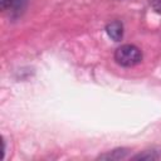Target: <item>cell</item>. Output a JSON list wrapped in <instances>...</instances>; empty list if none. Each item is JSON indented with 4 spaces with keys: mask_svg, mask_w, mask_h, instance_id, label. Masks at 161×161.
Masks as SVG:
<instances>
[{
    "mask_svg": "<svg viewBox=\"0 0 161 161\" xmlns=\"http://www.w3.org/2000/svg\"><path fill=\"white\" fill-rule=\"evenodd\" d=\"M114 60L122 67H133L142 60V52L132 44H125L117 48Z\"/></svg>",
    "mask_w": 161,
    "mask_h": 161,
    "instance_id": "6da1fadb",
    "label": "cell"
},
{
    "mask_svg": "<svg viewBox=\"0 0 161 161\" xmlns=\"http://www.w3.org/2000/svg\"><path fill=\"white\" fill-rule=\"evenodd\" d=\"M106 31H107L108 36L111 39H113L114 42H119L123 38V25L118 20L108 23L106 26Z\"/></svg>",
    "mask_w": 161,
    "mask_h": 161,
    "instance_id": "7a4b0ae2",
    "label": "cell"
},
{
    "mask_svg": "<svg viewBox=\"0 0 161 161\" xmlns=\"http://www.w3.org/2000/svg\"><path fill=\"white\" fill-rule=\"evenodd\" d=\"M127 153V150L126 148H118V150H113L112 152H108L106 155H102L99 156V158H103V160H119V158H123Z\"/></svg>",
    "mask_w": 161,
    "mask_h": 161,
    "instance_id": "3957f363",
    "label": "cell"
},
{
    "mask_svg": "<svg viewBox=\"0 0 161 161\" xmlns=\"http://www.w3.org/2000/svg\"><path fill=\"white\" fill-rule=\"evenodd\" d=\"M158 155L155 151H145L143 153H138L133 157V160H157Z\"/></svg>",
    "mask_w": 161,
    "mask_h": 161,
    "instance_id": "277c9868",
    "label": "cell"
},
{
    "mask_svg": "<svg viewBox=\"0 0 161 161\" xmlns=\"http://www.w3.org/2000/svg\"><path fill=\"white\" fill-rule=\"evenodd\" d=\"M10 6H11V0H0V9L1 10L10 9Z\"/></svg>",
    "mask_w": 161,
    "mask_h": 161,
    "instance_id": "5b68a950",
    "label": "cell"
},
{
    "mask_svg": "<svg viewBox=\"0 0 161 161\" xmlns=\"http://www.w3.org/2000/svg\"><path fill=\"white\" fill-rule=\"evenodd\" d=\"M152 5H153V8H155L158 13H161V0H153V1H152Z\"/></svg>",
    "mask_w": 161,
    "mask_h": 161,
    "instance_id": "8992f818",
    "label": "cell"
}]
</instances>
